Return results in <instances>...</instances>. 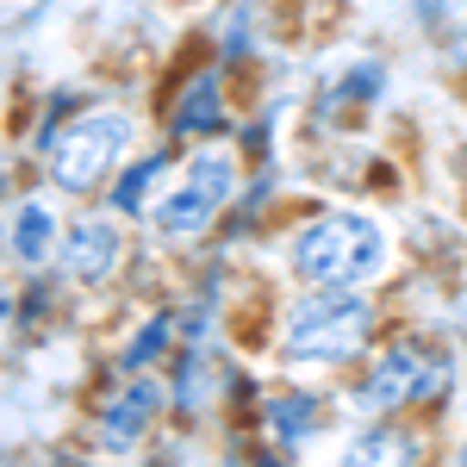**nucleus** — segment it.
<instances>
[{"mask_svg":"<svg viewBox=\"0 0 467 467\" xmlns=\"http://www.w3.org/2000/svg\"><path fill=\"white\" fill-rule=\"evenodd\" d=\"M275 119H281V112L262 100V107H255L250 119H237V131H231V144L244 150V162H250V169L275 162Z\"/></svg>","mask_w":467,"mask_h":467,"instance_id":"19","label":"nucleus"},{"mask_svg":"<svg viewBox=\"0 0 467 467\" xmlns=\"http://www.w3.org/2000/svg\"><path fill=\"white\" fill-rule=\"evenodd\" d=\"M175 169H181V150L156 138V144H144L125 169H119V175H112V187L100 193V206L119 213V218H131V224H144L150 206L162 200V187L175 181Z\"/></svg>","mask_w":467,"mask_h":467,"instance_id":"14","label":"nucleus"},{"mask_svg":"<svg viewBox=\"0 0 467 467\" xmlns=\"http://www.w3.org/2000/svg\"><path fill=\"white\" fill-rule=\"evenodd\" d=\"M455 467H467V436H462V455H455Z\"/></svg>","mask_w":467,"mask_h":467,"instance_id":"22","label":"nucleus"},{"mask_svg":"<svg viewBox=\"0 0 467 467\" xmlns=\"http://www.w3.org/2000/svg\"><path fill=\"white\" fill-rule=\"evenodd\" d=\"M387 94H393V63H387L380 50H361L349 63H337L330 75H318V88H312V100H306V138H312V144H343V138H356V125L368 112L387 107Z\"/></svg>","mask_w":467,"mask_h":467,"instance_id":"9","label":"nucleus"},{"mask_svg":"<svg viewBox=\"0 0 467 467\" xmlns=\"http://www.w3.org/2000/svg\"><path fill=\"white\" fill-rule=\"evenodd\" d=\"M250 467H299V462H293V455H281V449H275V442H255Z\"/></svg>","mask_w":467,"mask_h":467,"instance_id":"21","label":"nucleus"},{"mask_svg":"<svg viewBox=\"0 0 467 467\" xmlns=\"http://www.w3.org/2000/svg\"><path fill=\"white\" fill-rule=\"evenodd\" d=\"M138 150H144V119L131 107H119V100H94L88 112H75L63 125L57 144L44 150L37 181L69 206H94Z\"/></svg>","mask_w":467,"mask_h":467,"instance_id":"5","label":"nucleus"},{"mask_svg":"<svg viewBox=\"0 0 467 467\" xmlns=\"http://www.w3.org/2000/svg\"><path fill=\"white\" fill-rule=\"evenodd\" d=\"M75 287L57 275V268H37V275H19L13 293H6V330L13 337H44L50 324L69 312Z\"/></svg>","mask_w":467,"mask_h":467,"instance_id":"16","label":"nucleus"},{"mask_svg":"<svg viewBox=\"0 0 467 467\" xmlns=\"http://www.w3.org/2000/svg\"><path fill=\"white\" fill-rule=\"evenodd\" d=\"M462 26H467V6H462Z\"/></svg>","mask_w":467,"mask_h":467,"instance_id":"24","label":"nucleus"},{"mask_svg":"<svg viewBox=\"0 0 467 467\" xmlns=\"http://www.w3.org/2000/svg\"><path fill=\"white\" fill-rule=\"evenodd\" d=\"M237 75L224 69L218 57H200L162 81L156 94V138L175 150H200V144H218L237 131Z\"/></svg>","mask_w":467,"mask_h":467,"instance_id":"7","label":"nucleus"},{"mask_svg":"<svg viewBox=\"0 0 467 467\" xmlns=\"http://www.w3.org/2000/svg\"><path fill=\"white\" fill-rule=\"evenodd\" d=\"M436 455H442L436 418H356L330 467H436Z\"/></svg>","mask_w":467,"mask_h":467,"instance_id":"11","label":"nucleus"},{"mask_svg":"<svg viewBox=\"0 0 467 467\" xmlns=\"http://www.w3.org/2000/svg\"><path fill=\"white\" fill-rule=\"evenodd\" d=\"M138 224L131 218L107 213L100 200L94 206H75L63 224V244H57V275L75 293H112L125 281V268L138 262Z\"/></svg>","mask_w":467,"mask_h":467,"instance_id":"8","label":"nucleus"},{"mask_svg":"<svg viewBox=\"0 0 467 467\" xmlns=\"http://www.w3.org/2000/svg\"><path fill=\"white\" fill-rule=\"evenodd\" d=\"M181 349V324H175V299H156L144 318L131 324V337L112 349V368L119 374H162Z\"/></svg>","mask_w":467,"mask_h":467,"instance_id":"17","label":"nucleus"},{"mask_svg":"<svg viewBox=\"0 0 467 467\" xmlns=\"http://www.w3.org/2000/svg\"><path fill=\"white\" fill-rule=\"evenodd\" d=\"M387 330H393V312L380 306V293L287 287L275 299V312H268V349H275L281 368L356 374Z\"/></svg>","mask_w":467,"mask_h":467,"instance_id":"2","label":"nucleus"},{"mask_svg":"<svg viewBox=\"0 0 467 467\" xmlns=\"http://www.w3.org/2000/svg\"><path fill=\"white\" fill-rule=\"evenodd\" d=\"M337 405H343V393H330V387H312V380H275L268 399H262V411H255V436L299 462L306 449H318L324 436H330Z\"/></svg>","mask_w":467,"mask_h":467,"instance_id":"10","label":"nucleus"},{"mask_svg":"<svg viewBox=\"0 0 467 467\" xmlns=\"http://www.w3.org/2000/svg\"><path fill=\"white\" fill-rule=\"evenodd\" d=\"M112 467H131V462H112Z\"/></svg>","mask_w":467,"mask_h":467,"instance_id":"23","label":"nucleus"},{"mask_svg":"<svg viewBox=\"0 0 467 467\" xmlns=\"http://www.w3.org/2000/svg\"><path fill=\"white\" fill-rule=\"evenodd\" d=\"M169 418V380L162 374H119L107 368V380L81 405V449L100 462H138L156 424Z\"/></svg>","mask_w":467,"mask_h":467,"instance_id":"6","label":"nucleus"},{"mask_svg":"<svg viewBox=\"0 0 467 467\" xmlns=\"http://www.w3.org/2000/svg\"><path fill=\"white\" fill-rule=\"evenodd\" d=\"M244 181H250V162H244V150L231 144V138L200 144V150H181L175 181L162 187V200H156L150 218L138 224L144 244L156 255H200V250H213L218 231H224V213H231L237 193H244Z\"/></svg>","mask_w":467,"mask_h":467,"instance_id":"4","label":"nucleus"},{"mask_svg":"<svg viewBox=\"0 0 467 467\" xmlns=\"http://www.w3.org/2000/svg\"><path fill=\"white\" fill-rule=\"evenodd\" d=\"M462 6H467V0H411V19H418L431 37H442V32L462 26Z\"/></svg>","mask_w":467,"mask_h":467,"instance_id":"20","label":"nucleus"},{"mask_svg":"<svg viewBox=\"0 0 467 467\" xmlns=\"http://www.w3.org/2000/svg\"><path fill=\"white\" fill-rule=\"evenodd\" d=\"M162 380H169V418L181 431L206 424L224 393V343H181L175 361L162 368Z\"/></svg>","mask_w":467,"mask_h":467,"instance_id":"12","label":"nucleus"},{"mask_svg":"<svg viewBox=\"0 0 467 467\" xmlns=\"http://www.w3.org/2000/svg\"><path fill=\"white\" fill-rule=\"evenodd\" d=\"M462 399V356L424 324H393L343 380L349 418H442Z\"/></svg>","mask_w":467,"mask_h":467,"instance_id":"3","label":"nucleus"},{"mask_svg":"<svg viewBox=\"0 0 467 467\" xmlns=\"http://www.w3.org/2000/svg\"><path fill=\"white\" fill-rule=\"evenodd\" d=\"M281 200H287V175H281V162H262L250 169L244 181V193H237V206L224 213V231H218L213 250H237V244H255L262 231H275V213H281Z\"/></svg>","mask_w":467,"mask_h":467,"instance_id":"15","label":"nucleus"},{"mask_svg":"<svg viewBox=\"0 0 467 467\" xmlns=\"http://www.w3.org/2000/svg\"><path fill=\"white\" fill-rule=\"evenodd\" d=\"M63 224H69V213L57 206L50 187H44V193H13V206H6V262H13V275L57 268Z\"/></svg>","mask_w":467,"mask_h":467,"instance_id":"13","label":"nucleus"},{"mask_svg":"<svg viewBox=\"0 0 467 467\" xmlns=\"http://www.w3.org/2000/svg\"><path fill=\"white\" fill-rule=\"evenodd\" d=\"M94 107V94L88 88H75V81H50L44 94H37V112H32V138H26V169L44 162V150L63 138V125H69L75 112Z\"/></svg>","mask_w":467,"mask_h":467,"instance_id":"18","label":"nucleus"},{"mask_svg":"<svg viewBox=\"0 0 467 467\" xmlns=\"http://www.w3.org/2000/svg\"><path fill=\"white\" fill-rule=\"evenodd\" d=\"M281 268L293 287H349L380 293L393 287L399 231L374 206H306L281 231Z\"/></svg>","mask_w":467,"mask_h":467,"instance_id":"1","label":"nucleus"}]
</instances>
